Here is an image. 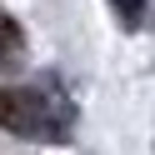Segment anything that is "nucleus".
<instances>
[{
  "label": "nucleus",
  "instance_id": "f257e3e1",
  "mask_svg": "<svg viewBox=\"0 0 155 155\" xmlns=\"http://www.w3.org/2000/svg\"><path fill=\"white\" fill-rule=\"evenodd\" d=\"M75 110L50 85H0V130L25 140H70Z\"/></svg>",
  "mask_w": 155,
  "mask_h": 155
},
{
  "label": "nucleus",
  "instance_id": "f03ea898",
  "mask_svg": "<svg viewBox=\"0 0 155 155\" xmlns=\"http://www.w3.org/2000/svg\"><path fill=\"white\" fill-rule=\"evenodd\" d=\"M25 65V25L0 15V70H20Z\"/></svg>",
  "mask_w": 155,
  "mask_h": 155
},
{
  "label": "nucleus",
  "instance_id": "7ed1b4c3",
  "mask_svg": "<svg viewBox=\"0 0 155 155\" xmlns=\"http://www.w3.org/2000/svg\"><path fill=\"white\" fill-rule=\"evenodd\" d=\"M105 5L115 10V20H120L125 30H140L145 15H150V0H105Z\"/></svg>",
  "mask_w": 155,
  "mask_h": 155
}]
</instances>
